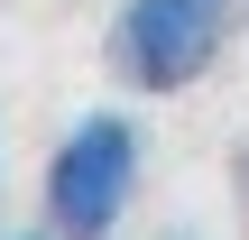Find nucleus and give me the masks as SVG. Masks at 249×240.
I'll return each instance as SVG.
<instances>
[{
    "instance_id": "1",
    "label": "nucleus",
    "mask_w": 249,
    "mask_h": 240,
    "mask_svg": "<svg viewBox=\"0 0 249 240\" xmlns=\"http://www.w3.org/2000/svg\"><path fill=\"white\" fill-rule=\"evenodd\" d=\"M139 185H148V139L129 111H83L55 148H46V176H37V222L55 240H120L139 213Z\"/></svg>"
},
{
    "instance_id": "2",
    "label": "nucleus",
    "mask_w": 249,
    "mask_h": 240,
    "mask_svg": "<svg viewBox=\"0 0 249 240\" xmlns=\"http://www.w3.org/2000/svg\"><path fill=\"white\" fill-rule=\"evenodd\" d=\"M240 9L249 0H120L111 28H102V65H111L120 92L166 102V92H185V83H203L222 65Z\"/></svg>"
},
{
    "instance_id": "3",
    "label": "nucleus",
    "mask_w": 249,
    "mask_h": 240,
    "mask_svg": "<svg viewBox=\"0 0 249 240\" xmlns=\"http://www.w3.org/2000/svg\"><path fill=\"white\" fill-rule=\"evenodd\" d=\"M231 213H240V240H249V148L231 157Z\"/></svg>"
},
{
    "instance_id": "4",
    "label": "nucleus",
    "mask_w": 249,
    "mask_h": 240,
    "mask_svg": "<svg viewBox=\"0 0 249 240\" xmlns=\"http://www.w3.org/2000/svg\"><path fill=\"white\" fill-rule=\"evenodd\" d=\"M0 240H55V231H46V222H28V231H0Z\"/></svg>"
},
{
    "instance_id": "5",
    "label": "nucleus",
    "mask_w": 249,
    "mask_h": 240,
    "mask_svg": "<svg viewBox=\"0 0 249 240\" xmlns=\"http://www.w3.org/2000/svg\"><path fill=\"white\" fill-rule=\"evenodd\" d=\"M0 176H9V157H0Z\"/></svg>"
},
{
    "instance_id": "6",
    "label": "nucleus",
    "mask_w": 249,
    "mask_h": 240,
    "mask_svg": "<svg viewBox=\"0 0 249 240\" xmlns=\"http://www.w3.org/2000/svg\"><path fill=\"white\" fill-rule=\"evenodd\" d=\"M176 240H185V231H176Z\"/></svg>"
}]
</instances>
